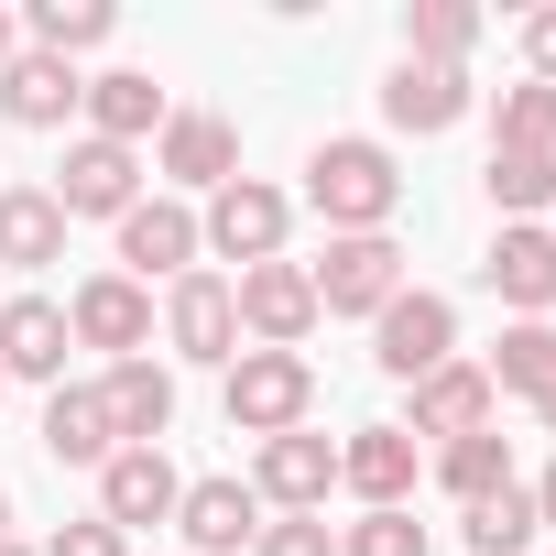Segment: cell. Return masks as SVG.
I'll return each instance as SVG.
<instances>
[{
	"instance_id": "1",
	"label": "cell",
	"mask_w": 556,
	"mask_h": 556,
	"mask_svg": "<svg viewBox=\"0 0 556 556\" xmlns=\"http://www.w3.org/2000/svg\"><path fill=\"white\" fill-rule=\"evenodd\" d=\"M306 207L328 218V240H361V229H393V207H404V164L382 153V142H317L306 153Z\"/></svg>"
},
{
	"instance_id": "2",
	"label": "cell",
	"mask_w": 556,
	"mask_h": 556,
	"mask_svg": "<svg viewBox=\"0 0 556 556\" xmlns=\"http://www.w3.org/2000/svg\"><path fill=\"white\" fill-rule=\"evenodd\" d=\"M218 404H229L240 437H295L317 415V361L306 350H240L229 382H218Z\"/></svg>"
},
{
	"instance_id": "3",
	"label": "cell",
	"mask_w": 556,
	"mask_h": 556,
	"mask_svg": "<svg viewBox=\"0 0 556 556\" xmlns=\"http://www.w3.org/2000/svg\"><path fill=\"white\" fill-rule=\"evenodd\" d=\"M285 229H295V197L285 186H262V175H229L207 207H197V240L218 251V262H285Z\"/></svg>"
},
{
	"instance_id": "4",
	"label": "cell",
	"mask_w": 556,
	"mask_h": 556,
	"mask_svg": "<svg viewBox=\"0 0 556 556\" xmlns=\"http://www.w3.org/2000/svg\"><path fill=\"white\" fill-rule=\"evenodd\" d=\"M306 285H317V317H382L404 295V240L393 229L328 240V262H306Z\"/></svg>"
},
{
	"instance_id": "5",
	"label": "cell",
	"mask_w": 556,
	"mask_h": 556,
	"mask_svg": "<svg viewBox=\"0 0 556 556\" xmlns=\"http://www.w3.org/2000/svg\"><path fill=\"white\" fill-rule=\"evenodd\" d=\"M371 361L415 393L426 371H447V361H458V306H447V295H426V285H404V295L371 317Z\"/></svg>"
},
{
	"instance_id": "6",
	"label": "cell",
	"mask_w": 556,
	"mask_h": 556,
	"mask_svg": "<svg viewBox=\"0 0 556 556\" xmlns=\"http://www.w3.org/2000/svg\"><path fill=\"white\" fill-rule=\"evenodd\" d=\"M164 339H175V361H207V371H229L240 361V306H229V273H175L164 285Z\"/></svg>"
},
{
	"instance_id": "7",
	"label": "cell",
	"mask_w": 556,
	"mask_h": 556,
	"mask_svg": "<svg viewBox=\"0 0 556 556\" xmlns=\"http://www.w3.org/2000/svg\"><path fill=\"white\" fill-rule=\"evenodd\" d=\"M229 306H240V339H251V350H306V328H317L306 262H251L240 285H229Z\"/></svg>"
},
{
	"instance_id": "8",
	"label": "cell",
	"mask_w": 556,
	"mask_h": 556,
	"mask_svg": "<svg viewBox=\"0 0 556 556\" xmlns=\"http://www.w3.org/2000/svg\"><path fill=\"white\" fill-rule=\"evenodd\" d=\"M66 339L77 350H110V361H142L153 350V285H131V273H88V285L66 295Z\"/></svg>"
},
{
	"instance_id": "9",
	"label": "cell",
	"mask_w": 556,
	"mask_h": 556,
	"mask_svg": "<svg viewBox=\"0 0 556 556\" xmlns=\"http://www.w3.org/2000/svg\"><path fill=\"white\" fill-rule=\"evenodd\" d=\"M45 197H55L66 218H131V207H142V153H121V142H99V131H77Z\"/></svg>"
},
{
	"instance_id": "10",
	"label": "cell",
	"mask_w": 556,
	"mask_h": 556,
	"mask_svg": "<svg viewBox=\"0 0 556 556\" xmlns=\"http://www.w3.org/2000/svg\"><path fill=\"white\" fill-rule=\"evenodd\" d=\"M328 491H339V447L328 437H262V458H251V502L262 513H328Z\"/></svg>"
},
{
	"instance_id": "11",
	"label": "cell",
	"mask_w": 556,
	"mask_h": 556,
	"mask_svg": "<svg viewBox=\"0 0 556 556\" xmlns=\"http://www.w3.org/2000/svg\"><path fill=\"white\" fill-rule=\"evenodd\" d=\"M77 110H88V77H77L66 55L12 45V66H0V121H12V131H66Z\"/></svg>"
},
{
	"instance_id": "12",
	"label": "cell",
	"mask_w": 556,
	"mask_h": 556,
	"mask_svg": "<svg viewBox=\"0 0 556 556\" xmlns=\"http://www.w3.org/2000/svg\"><path fill=\"white\" fill-rule=\"evenodd\" d=\"M480 285H491L513 317H545V306H556V229H545V218H502Z\"/></svg>"
},
{
	"instance_id": "13",
	"label": "cell",
	"mask_w": 556,
	"mask_h": 556,
	"mask_svg": "<svg viewBox=\"0 0 556 556\" xmlns=\"http://www.w3.org/2000/svg\"><path fill=\"white\" fill-rule=\"evenodd\" d=\"M197 207L186 197H142L131 218H121V273H131V285H153V273H164V285H175V273H197Z\"/></svg>"
},
{
	"instance_id": "14",
	"label": "cell",
	"mask_w": 556,
	"mask_h": 556,
	"mask_svg": "<svg viewBox=\"0 0 556 556\" xmlns=\"http://www.w3.org/2000/svg\"><path fill=\"white\" fill-rule=\"evenodd\" d=\"M153 175H175V186L218 197V186L240 175V131H229L218 110H175V121L153 131Z\"/></svg>"
},
{
	"instance_id": "15",
	"label": "cell",
	"mask_w": 556,
	"mask_h": 556,
	"mask_svg": "<svg viewBox=\"0 0 556 556\" xmlns=\"http://www.w3.org/2000/svg\"><path fill=\"white\" fill-rule=\"evenodd\" d=\"M175 502H186V480H175V458H164V447H121V458L99 469V523H121V534L175 523Z\"/></svg>"
},
{
	"instance_id": "16",
	"label": "cell",
	"mask_w": 556,
	"mask_h": 556,
	"mask_svg": "<svg viewBox=\"0 0 556 556\" xmlns=\"http://www.w3.org/2000/svg\"><path fill=\"white\" fill-rule=\"evenodd\" d=\"M99 404H110V437L121 447H164V426H175V371L142 350V361H110L99 371Z\"/></svg>"
},
{
	"instance_id": "17",
	"label": "cell",
	"mask_w": 556,
	"mask_h": 556,
	"mask_svg": "<svg viewBox=\"0 0 556 556\" xmlns=\"http://www.w3.org/2000/svg\"><path fill=\"white\" fill-rule=\"evenodd\" d=\"M66 306L55 295H12L0 306V382H66Z\"/></svg>"
},
{
	"instance_id": "18",
	"label": "cell",
	"mask_w": 556,
	"mask_h": 556,
	"mask_svg": "<svg viewBox=\"0 0 556 556\" xmlns=\"http://www.w3.org/2000/svg\"><path fill=\"white\" fill-rule=\"evenodd\" d=\"M175 534H186V556H240V545L262 534V502H251V480H186V502H175Z\"/></svg>"
},
{
	"instance_id": "19",
	"label": "cell",
	"mask_w": 556,
	"mask_h": 556,
	"mask_svg": "<svg viewBox=\"0 0 556 556\" xmlns=\"http://www.w3.org/2000/svg\"><path fill=\"white\" fill-rule=\"evenodd\" d=\"M175 121V99L142 77V66H110V77H88V131L99 142H121V153H142L153 131Z\"/></svg>"
},
{
	"instance_id": "20",
	"label": "cell",
	"mask_w": 556,
	"mask_h": 556,
	"mask_svg": "<svg viewBox=\"0 0 556 556\" xmlns=\"http://www.w3.org/2000/svg\"><path fill=\"white\" fill-rule=\"evenodd\" d=\"M491 404H502V393H491V371H480V361H447V371H426V382H415V426H404V437H447V447H458V437H480V426H491Z\"/></svg>"
},
{
	"instance_id": "21",
	"label": "cell",
	"mask_w": 556,
	"mask_h": 556,
	"mask_svg": "<svg viewBox=\"0 0 556 556\" xmlns=\"http://www.w3.org/2000/svg\"><path fill=\"white\" fill-rule=\"evenodd\" d=\"M45 458H55V469H110V458H121L99 382H55V404H45Z\"/></svg>"
},
{
	"instance_id": "22",
	"label": "cell",
	"mask_w": 556,
	"mask_h": 556,
	"mask_svg": "<svg viewBox=\"0 0 556 556\" xmlns=\"http://www.w3.org/2000/svg\"><path fill=\"white\" fill-rule=\"evenodd\" d=\"M458 110H469V66H393V77H382V121L415 131V142L447 131Z\"/></svg>"
},
{
	"instance_id": "23",
	"label": "cell",
	"mask_w": 556,
	"mask_h": 556,
	"mask_svg": "<svg viewBox=\"0 0 556 556\" xmlns=\"http://www.w3.org/2000/svg\"><path fill=\"white\" fill-rule=\"evenodd\" d=\"M339 480H350L371 513H393V502L415 491V437H404V426H361V437L339 447Z\"/></svg>"
},
{
	"instance_id": "24",
	"label": "cell",
	"mask_w": 556,
	"mask_h": 556,
	"mask_svg": "<svg viewBox=\"0 0 556 556\" xmlns=\"http://www.w3.org/2000/svg\"><path fill=\"white\" fill-rule=\"evenodd\" d=\"M0 262H12V273L66 262V207H55L45 186H0Z\"/></svg>"
},
{
	"instance_id": "25",
	"label": "cell",
	"mask_w": 556,
	"mask_h": 556,
	"mask_svg": "<svg viewBox=\"0 0 556 556\" xmlns=\"http://www.w3.org/2000/svg\"><path fill=\"white\" fill-rule=\"evenodd\" d=\"M23 34H34V55H99L110 34H121V12H110V0H34V12H23Z\"/></svg>"
},
{
	"instance_id": "26",
	"label": "cell",
	"mask_w": 556,
	"mask_h": 556,
	"mask_svg": "<svg viewBox=\"0 0 556 556\" xmlns=\"http://www.w3.org/2000/svg\"><path fill=\"white\" fill-rule=\"evenodd\" d=\"M480 12L469 0H404V66H469Z\"/></svg>"
},
{
	"instance_id": "27",
	"label": "cell",
	"mask_w": 556,
	"mask_h": 556,
	"mask_svg": "<svg viewBox=\"0 0 556 556\" xmlns=\"http://www.w3.org/2000/svg\"><path fill=\"white\" fill-rule=\"evenodd\" d=\"M437 480H447V502H491V491H513V437L480 426V437L437 447Z\"/></svg>"
},
{
	"instance_id": "28",
	"label": "cell",
	"mask_w": 556,
	"mask_h": 556,
	"mask_svg": "<svg viewBox=\"0 0 556 556\" xmlns=\"http://www.w3.org/2000/svg\"><path fill=\"white\" fill-rule=\"evenodd\" d=\"M480 371H491V393H523V404H534V393L556 382V328H545V317H513Z\"/></svg>"
},
{
	"instance_id": "29",
	"label": "cell",
	"mask_w": 556,
	"mask_h": 556,
	"mask_svg": "<svg viewBox=\"0 0 556 556\" xmlns=\"http://www.w3.org/2000/svg\"><path fill=\"white\" fill-rule=\"evenodd\" d=\"M480 186H491L502 218H545V207H556V153H491Z\"/></svg>"
},
{
	"instance_id": "30",
	"label": "cell",
	"mask_w": 556,
	"mask_h": 556,
	"mask_svg": "<svg viewBox=\"0 0 556 556\" xmlns=\"http://www.w3.org/2000/svg\"><path fill=\"white\" fill-rule=\"evenodd\" d=\"M491 153H556V88H545V77L502 88V110H491Z\"/></svg>"
},
{
	"instance_id": "31",
	"label": "cell",
	"mask_w": 556,
	"mask_h": 556,
	"mask_svg": "<svg viewBox=\"0 0 556 556\" xmlns=\"http://www.w3.org/2000/svg\"><path fill=\"white\" fill-rule=\"evenodd\" d=\"M545 523H534V491L513 480V491H491V502H469V556H523Z\"/></svg>"
},
{
	"instance_id": "32",
	"label": "cell",
	"mask_w": 556,
	"mask_h": 556,
	"mask_svg": "<svg viewBox=\"0 0 556 556\" xmlns=\"http://www.w3.org/2000/svg\"><path fill=\"white\" fill-rule=\"evenodd\" d=\"M339 556H426V523L393 502V513H361V523H339Z\"/></svg>"
},
{
	"instance_id": "33",
	"label": "cell",
	"mask_w": 556,
	"mask_h": 556,
	"mask_svg": "<svg viewBox=\"0 0 556 556\" xmlns=\"http://www.w3.org/2000/svg\"><path fill=\"white\" fill-rule=\"evenodd\" d=\"M251 556H339V523H328V513H273V523L251 534Z\"/></svg>"
},
{
	"instance_id": "34",
	"label": "cell",
	"mask_w": 556,
	"mask_h": 556,
	"mask_svg": "<svg viewBox=\"0 0 556 556\" xmlns=\"http://www.w3.org/2000/svg\"><path fill=\"white\" fill-rule=\"evenodd\" d=\"M34 556H131V534H121V523H99V513H88V523H55V534H45V545H34Z\"/></svg>"
},
{
	"instance_id": "35",
	"label": "cell",
	"mask_w": 556,
	"mask_h": 556,
	"mask_svg": "<svg viewBox=\"0 0 556 556\" xmlns=\"http://www.w3.org/2000/svg\"><path fill=\"white\" fill-rule=\"evenodd\" d=\"M523 66L556 88V0H545V12H523Z\"/></svg>"
},
{
	"instance_id": "36",
	"label": "cell",
	"mask_w": 556,
	"mask_h": 556,
	"mask_svg": "<svg viewBox=\"0 0 556 556\" xmlns=\"http://www.w3.org/2000/svg\"><path fill=\"white\" fill-rule=\"evenodd\" d=\"M534 523H556V469H545V480H534Z\"/></svg>"
},
{
	"instance_id": "37",
	"label": "cell",
	"mask_w": 556,
	"mask_h": 556,
	"mask_svg": "<svg viewBox=\"0 0 556 556\" xmlns=\"http://www.w3.org/2000/svg\"><path fill=\"white\" fill-rule=\"evenodd\" d=\"M534 426H545V437H556V382H545V393H534Z\"/></svg>"
},
{
	"instance_id": "38",
	"label": "cell",
	"mask_w": 556,
	"mask_h": 556,
	"mask_svg": "<svg viewBox=\"0 0 556 556\" xmlns=\"http://www.w3.org/2000/svg\"><path fill=\"white\" fill-rule=\"evenodd\" d=\"M0 66H12V12H0Z\"/></svg>"
},
{
	"instance_id": "39",
	"label": "cell",
	"mask_w": 556,
	"mask_h": 556,
	"mask_svg": "<svg viewBox=\"0 0 556 556\" xmlns=\"http://www.w3.org/2000/svg\"><path fill=\"white\" fill-rule=\"evenodd\" d=\"M0 545H12V491H0Z\"/></svg>"
},
{
	"instance_id": "40",
	"label": "cell",
	"mask_w": 556,
	"mask_h": 556,
	"mask_svg": "<svg viewBox=\"0 0 556 556\" xmlns=\"http://www.w3.org/2000/svg\"><path fill=\"white\" fill-rule=\"evenodd\" d=\"M0 556H34V545H23V534H12V545H0Z\"/></svg>"
}]
</instances>
